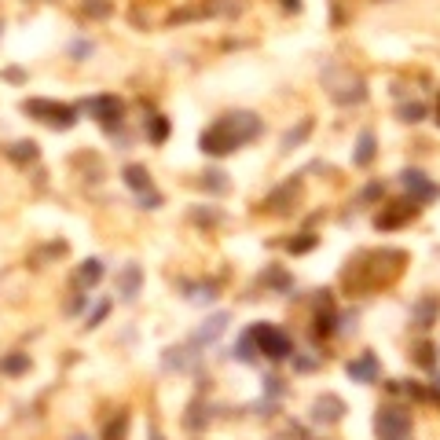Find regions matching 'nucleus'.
Returning a JSON list of instances; mask_svg holds the SVG:
<instances>
[{"mask_svg": "<svg viewBox=\"0 0 440 440\" xmlns=\"http://www.w3.org/2000/svg\"><path fill=\"white\" fill-rule=\"evenodd\" d=\"M194 220L199 224H220V213L217 209H194Z\"/></svg>", "mask_w": 440, "mask_h": 440, "instance_id": "obj_32", "label": "nucleus"}, {"mask_svg": "<svg viewBox=\"0 0 440 440\" xmlns=\"http://www.w3.org/2000/svg\"><path fill=\"white\" fill-rule=\"evenodd\" d=\"M22 110L29 114V118L52 125V128H74L77 125V110L67 107V103H55V100H26Z\"/></svg>", "mask_w": 440, "mask_h": 440, "instance_id": "obj_4", "label": "nucleus"}, {"mask_svg": "<svg viewBox=\"0 0 440 440\" xmlns=\"http://www.w3.org/2000/svg\"><path fill=\"white\" fill-rule=\"evenodd\" d=\"M232 356H235L239 364H257V345H253V334L250 331L239 338V345L232 349Z\"/></svg>", "mask_w": 440, "mask_h": 440, "instance_id": "obj_18", "label": "nucleus"}, {"mask_svg": "<svg viewBox=\"0 0 440 440\" xmlns=\"http://www.w3.org/2000/svg\"><path fill=\"white\" fill-rule=\"evenodd\" d=\"M202 184H206L209 191H217V194H220V191H227V180H224V173H220V169L206 173V180H202Z\"/></svg>", "mask_w": 440, "mask_h": 440, "instance_id": "obj_28", "label": "nucleus"}, {"mask_svg": "<svg viewBox=\"0 0 440 440\" xmlns=\"http://www.w3.org/2000/svg\"><path fill=\"white\" fill-rule=\"evenodd\" d=\"M422 118H426V103L415 100V103H404V107H400V121H411V125H415V121H422Z\"/></svg>", "mask_w": 440, "mask_h": 440, "instance_id": "obj_23", "label": "nucleus"}, {"mask_svg": "<svg viewBox=\"0 0 440 440\" xmlns=\"http://www.w3.org/2000/svg\"><path fill=\"white\" fill-rule=\"evenodd\" d=\"M415 316H418V327H433L436 316H440V301L436 298H422L415 305Z\"/></svg>", "mask_w": 440, "mask_h": 440, "instance_id": "obj_17", "label": "nucleus"}, {"mask_svg": "<svg viewBox=\"0 0 440 440\" xmlns=\"http://www.w3.org/2000/svg\"><path fill=\"white\" fill-rule=\"evenodd\" d=\"M227 319H232V316H227V312H217V316H209L206 323H202V327L199 331H194V338H191V345H213V341L227 331Z\"/></svg>", "mask_w": 440, "mask_h": 440, "instance_id": "obj_9", "label": "nucleus"}, {"mask_svg": "<svg viewBox=\"0 0 440 440\" xmlns=\"http://www.w3.org/2000/svg\"><path fill=\"white\" fill-rule=\"evenodd\" d=\"M0 371L11 374V378H19V374H26V371H29V356H26V352H15V356H8V360L0 364Z\"/></svg>", "mask_w": 440, "mask_h": 440, "instance_id": "obj_21", "label": "nucleus"}, {"mask_svg": "<svg viewBox=\"0 0 440 440\" xmlns=\"http://www.w3.org/2000/svg\"><path fill=\"white\" fill-rule=\"evenodd\" d=\"M374 433H378V440H415V433H411V411L400 407V404L378 407V415H374Z\"/></svg>", "mask_w": 440, "mask_h": 440, "instance_id": "obj_2", "label": "nucleus"}, {"mask_svg": "<svg viewBox=\"0 0 440 440\" xmlns=\"http://www.w3.org/2000/svg\"><path fill=\"white\" fill-rule=\"evenodd\" d=\"M125 436H128V411H121L118 418H110L107 429H103V440H125Z\"/></svg>", "mask_w": 440, "mask_h": 440, "instance_id": "obj_20", "label": "nucleus"}, {"mask_svg": "<svg viewBox=\"0 0 440 440\" xmlns=\"http://www.w3.org/2000/svg\"><path fill=\"white\" fill-rule=\"evenodd\" d=\"M147 140H151L154 147H161L169 140V118L166 114H151V118H147Z\"/></svg>", "mask_w": 440, "mask_h": 440, "instance_id": "obj_15", "label": "nucleus"}, {"mask_svg": "<svg viewBox=\"0 0 440 440\" xmlns=\"http://www.w3.org/2000/svg\"><path fill=\"white\" fill-rule=\"evenodd\" d=\"M400 184H404L407 194H411V202H415V206H426V202L440 199V187H436L422 169H404V173H400Z\"/></svg>", "mask_w": 440, "mask_h": 440, "instance_id": "obj_5", "label": "nucleus"}, {"mask_svg": "<svg viewBox=\"0 0 440 440\" xmlns=\"http://www.w3.org/2000/svg\"><path fill=\"white\" fill-rule=\"evenodd\" d=\"M265 279H268V283H272L275 290H290V275H286L283 268H275V265H272V268L265 272Z\"/></svg>", "mask_w": 440, "mask_h": 440, "instance_id": "obj_25", "label": "nucleus"}, {"mask_svg": "<svg viewBox=\"0 0 440 440\" xmlns=\"http://www.w3.org/2000/svg\"><path fill=\"white\" fill-rule=\"evenodd\" d=\"M345 374H349L352 382H360V385H378V378H382L378 356H374V352H360L356 360L345 364Z\"/></svg>", "mask_w": 440, "mask_h": 440, "instance_id": "obj_7", "label": "nucleus"}, {"mask_svg": "<svg viewBox=\"0 0 440 440\" xmlns=\"http://www.w3.org/2000/svg\"><path fill=\"white\" fill-rule=\"evenodd\" d=\"M107 316H110V301L103 298V301H95V308H92V312L85 316V327H88V331H95V327H100V323H103Z\"/></svg>", "mask_w": 440, "mask_h": 440, "instance_id": "obj_22", "label": "nucleus"}, {"mask_svg": "<svg viewBox=\"0 0 440 440\" xmlns=\"http://www.w3.org/2000/svg\"><path fill=\"white\" fill-rule=\"evenodd\" d=\"M308 133H312V118H305L298 128H290V133L283 136V151H293V147H301L308 140Z\"/></svg>", "mask_w": 440, "mask_h": 440, "instance_id": "obj_19", "label": "nucleus"}, {"mask_svg": "<svg viewBox=\"0 0 440 440\" xmlns=\"http://www.w3.org/2000/svg\"><path fill=\"white\" fill-rule=\"evenodd\" d=\"M70 440H92V436H85V433H74Z\"/></svg>", "mask_w": 440, "mask_h": 440, "instance_id": "obj_34", "label": "nucleus"}, {"mask_svg": "<svg viewBox=\"0 0 440 440\" xmlns=\"http://www.w3.org/2000/svg\"><path fill=\"white\" fill-rule=\"evenodd\" d=\"M265 393H268L272 400H279V396H283V378H275V374H268V378H265Z\"/></svg>", "mask_w": 440, "mask_h": 440, "instance_id": "obj_30", "label": "nucleus"}, {"mask_svg": "<svg viewBox=\"0 0 440 440\" xmlns=\"http://www.w3.org/2000/svg\"><path fill=\"white\" fill-rule=\"evenodd\" d=\"M415 360H418L422 367H426V371H436V349L429 345V341H422L418 352H415Z\"/></svg>", "mask_w": 440, "mask_h": 440, "instance_id": "obj_24", "label": "nucleus"}, {"mask_svg": "<svg viewBox=\"0 0 440 440\" xmlns=\"http://www.w3.org/2000/svg\"><path fill=\"white\" fill-rule=\"evenodd\" d=\"M8 158L15 161V166H29V161H37V143L34 140H19L8 147Z\"/></svg>", "mask_w": 440, "mask_h": 440, "instance_id": "obj_16", "label": "nucleus"}, {"mask_svg": "<svg viewBox=\"0 0 440 440\" xmlns=\"http://www.w3.org/2000/svg\"><path fill=\"white\" fill-rule=\"evenodd\" d=\"M433 385H436V389H440V371H436V374H433Z\"/></svg>", "mask_w": 440, "mask_h": 440, "instance_id": "obj_35", "label": "nucleus"}, {"mask_svg": "<svg viewBox=\"0 0 440 440\" xmlns=\"http://www.w3.org/2000/svg\"><path fill=\"white\" fill-rule=\"evenodd\" d=\"M85 11H88V15H95V19H107V15H110L114 8L107 4V0H85Z\"/></svg>", "mask_w": 440, "mask_h": 440, "instance_id": "obj_29", "label": "nucleus"}, {"mask_svg": "<svg viewBox=\"0 0 440 440\" xmlns=\"http://www.w3.org/2000/svg\"><path fill=\"white\" fill-rule=\"evenodd\" d=\"M100 279H103V260H100V257H88V260H85V265H81V268H77V283L92 290V286H95V283H100Z\"/></svg>", "mask_w": 440, "mask_h": 440, "instance_id": "obj_14", "label": "nucleus"}, {"mask_svg": "<svg viewBox=\"0 0 440 440\" xmlns=\"http://www.w3.org/2000/svg\"><path fill=\"white\" fill-rule=\"evenodd\" d=\"M341 418H345V400L334 396V393L316 396V404H312V422L316 426H334V422H341Z\"/></svg>", "mask_w": 440, "mask_h": 440, "instance_id": "obj_8", "label": "nucleus"}, {"mask_svg": "<svg viewBox=\"0 0 440 440\" xmlns=\"http://www.w3.org/2000/svg\"><path fill=\"white\" fill-rule=\"evenodd\" d=\"M140 209H161V194H158L154 187L140 191Z\"/></svg>", "mask_w": 440, "mask_h": 440, "instance_id": "obj_27", "label": "nucleus"}, {"mask_svg": "<svg viewBox=\"0 0 440 440\" xmlns=\"http://www.w3.org/2000/svg\"><path fill=\"white\" fill-rule=\"evenodd\" d=\"M250 334H253V345H257V352H265L272 364L286 360V356L293 352V341H290V334H286V331H279L275 323H257V327H250Z\"/></svg>", "mask_w": 440, "mask_h": 440, "instance_id": "obj_3", "label": "nucleus"}, {"mask_svg": "<svg viewBox=\"0 0 440 440\" xmlns=\"http://www.w3.org/2000/svg\"><path fill=\"white\" fill-rule=\"evenodd\" d=\"M260 128H265V125H260L257 114H250V110H232V114H224V118H217V121L199 136V147H202V154L224 158V154L239 151L242 143L257 140Z\"/></svg>", "mask_w": 440, "mask_h": 440, "instance_id": "obj_1", "label": "nucleus"}, {"mask_svg": "<svg viewBox=\"0 0 440 440\" xmlns=\"http://www.w3.org/2000/svg\"><path fill=\"white\" fill-rule=\"evenodd\" d=\"M374 154H378V136L371 133V128H364L360 136H356V151H352V166L356 169H367L371 161H374Z\"/></svg>", "mask_w": 440, "mask_h": 440, "instance_id": "obj_10", "label": "nucleus"}, {"mask_svg": "<svg viewBox=\"0 0 440 440\" xmlns=\"http://www.w3.org/2000/svg\"><path fill=\"white\" fill-rule=\"evenodd\" d=\"M121 184L140 194V191L151 187V173H147V166H140V161H128V166L121 169Z\"/></svg>", "mask_w": 440, "mask_h": 440, "instance_id": "obj_13", "label": "nucleus"}, {"mask_svg": "<svg viewBox=\"0 0 440 440\" xmlns=\"http://www.w3.org/2000/svg\"><path fill=\"white\" fill-rule=\"evenodd\" d=\"M81 110L92 114V118H95V121H103V125H114V121L121 125V110H125V107H121L118 95H92V100L81 103Z\"/></svg>", "mask_w": 440, "mask_h": 440, "instance_id": "obj_6", "label": "nucleus"}, {"mask_svg": "<svg viewBox=\"0 0 440 440\" xmlns=\"http://www.w3.org/2000/svg\"><path fill=\"white\" fill-rule=\"evenodd\" d=\"M70 55H74L77 62L88 59V55H92V44H88V41H74V44H70Z\"/></svg>", "mask_w": 440, "mask_h": 440, "instance_id": "obj_31", "label": "nucleus"}, {"mask_svg": "<svg viewBox=\"0 0 440 440\" xmlns=\"http://www.w3.org/2000/svg\"><path fill=\"white\" fill-rule=\"evenodd\" d=\"M316 242H319L316 235H305V239H290V242H286V250H290V253H308V250L316 246Z\"/></svg>", "mask_w": 440, "mask_h": 440, "instance_id": "obj_26", "label": "nucleus"}, {"mask_svg": "<svg viewBox=\"0 0 440 440\" xmlns=\"http://www.w3.org/2000/svg\"><path fill=\"white\" fill-rule=\"evenodd\" d=\"M298 191H301V180H286L283 187H275L268 194V209L272 213H286L290 202H298Z\"/></svg>", "mask_w": 440, "mask_h": 440, "instance_id": "obj_12", "label": "nucleus"}, {"mask_svg": "<svg viewBox=\"0 0 440 440\" xmlns=\"http://www.w3.org/2000/svg\"><path fill=\"white\" fill-rule=\"evenodd\" d=\"M293 371H298V374L316 371V360H308V356H298V352H293Z\"/></svg>", "mask_w": 440, "mask_h": 440, "instance_id": "obj_33", "label": "nucleus"}, {"mask_svg": "<svg viewBox=\"0 0 440 440\" xmlns=\"http://www.w3.org/2000/svg\"><path fill=\"white\" fill-rule=\"evenodd\" d=\"M140 290H143V268H140V265H125V268L118 272V293H121V301H133Z\"/></svg>", "mask_w": 440, "mask_h": 440, "instance_id": "obj_11", "label": "nucleus"}]
</instances>
